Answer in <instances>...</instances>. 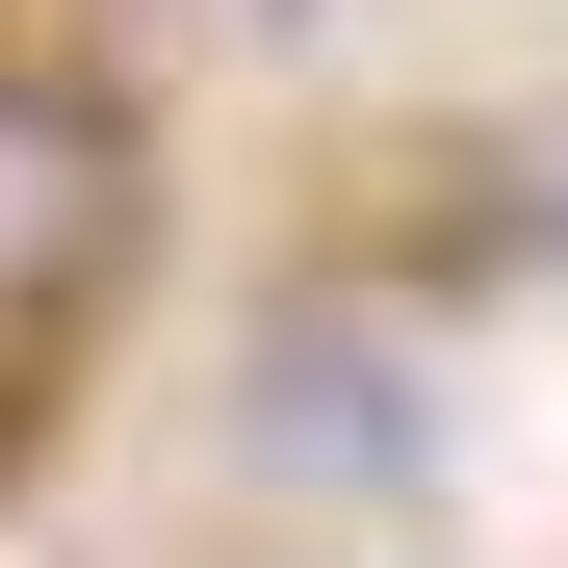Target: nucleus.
I'll list each match as a JSON object with an SVG mask.
<instances>
[{"label":"nucleus","instance_id":"7ed1b4c3","mask_svg":"<svg viewBox=\"0 0 568 568\" xmlns=\"http://www.w3.org/2000/svg\"><path fill=\"white\" fill-rule=\"evenodd\" d=\"M517 258H568V130H542V155H517Z\"/></svg>","mask_w":568,"mask_h":568},{"label":"nucleus","instance_id":"f03ea898","mask_svg":"<svg viewBox=\"0 0 568 568\" xmlns=\"http://www.w3.org/2000/svg\"><path fill=\"white\" fill-rule=\"evenodd\" d=\"M130 258H155V130L104 104V78L0 52V362H52Z\"/></svg>","mask_w":568,"mask_h":568},{"label":"nucleus","instance_id":"20e7f679","mask_svg":"<svg viewBox=\"0 0 568 568\" xmlns=\"http://www.w3.org/2000/svg\"><path fill=\"white\" fill-rule=\"evenodd\" d=\"M27 439H52V388H27V362H0V491H27Z\"/></svg>","mask_w":568,"mask_h":568},{"label":"nucleus","instance_id":"f257e3e1","mask_svg":"<svg viewBox=\"0 0 568 568\" xmlns=\"http://www.w3.org/2000/svg\"><path fill=\"white\" fill-rule=\"evenodd\" d=\"M233 465H258V491H311V517H414V491H439L414 336L362 311V284H284V311L233 336Z\"/></svg>","mask_w":568,"mask_h":568}]
</instances>
